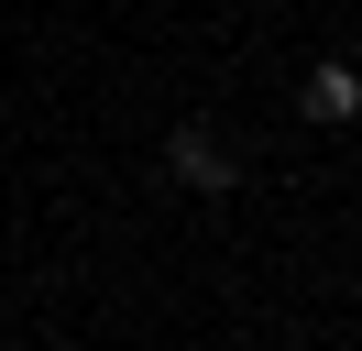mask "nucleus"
I'll list each match as a JSON object with an SVG mask.
<instances>
[{
    "label": "nucleus",
    "instance_id": "1",
    "mask_svg": "<svg viewBox=\"0 0 362 351\" xmlns=\"http://www.w3.org/2000/svg\"><path fill=\"white\" fill-rule=\"evenodd\" d=\"M165 176H176L187 197H230V187H242V165H230V143H220L209 121H187L176 143H165Z\"/></svg>",
    "mask_w": 362,
    "mask_h": 351
},
{
    "label": "nucleus",
    "instance_id": "2",
    "mask_svg": "<svg viewBox=\"0 0 362 351\" xmlns=\"http://www.w3.org/2000/svg\"><path fill=\"white\" fill-rule=\"evenodd\" d=\"M296 110H308V121H362V77H351V66H308V88H296Z\"/></svg>",
    "mask_w": 362,
    "mask_h": 351
}]
</instances>
